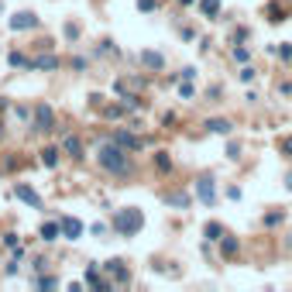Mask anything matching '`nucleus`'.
<instances>
[{
	"mask_svg": "<svg viewBox=\"0 0 292 292\" xmlns=\"http://www.w3.org/2000/svg\"><path fill=\"white\" fill-rule=\"evenodd\" d=\"M96 162H100L107 172H114V175H127V172H131L127 148H120L117 141H107V145H100V151H96Z\"/></svg>",
	"mask_w": 292,
	"mask_h": 292,
	"instance_id": "f257e3e1",
	"label": "nucleus"
},
{
	"mask_svg": "<svg viewBox=\"0 0 292 292\" xmlns=\"http://www.w3.org/2000/svg\"><path fill=\"white\" fill-rule=\"evenodd\" d=\"M141 227H145V213L138 206H127V210L114 213V231L120 237H134V234H141Z\"/></svg>",
	"mask_w": 292,
	"mask_h": 292,
	"instance_id": "f03ea898",
	"label": "nucleus"
},
{
	"mask_svg": "<svg viewBox=\"0 0 292 292\" xmlns=\"http://www.w3.org/2000/svg\"><path fill=\"white\" fill-rule=\"evenodd\" d=\"M31 131H55V110L48 103H38L31 110Z\"/></svg>",
	"mask_w": 292,
	"mask_h": 292,
	"instance_id": "7ed1b4c3",
	"label": "nucleus"
},
{
	"mask_svg": "<svg viewBox=\"0 0 292 292\" xmlns=\"http://www.w3.org/2000/svg\"><path fill=\"white\" fill-rule=\"evenodd\" d=\"M7 24H10V31H31V28H38V17L31 10H17Z\"/></svg>",
	"mask_w": 292,
	"mask_h": 292,
	"instance_id": "20e7f679",
	"label": "nucleus"
},
{
	"mask_svg": "<svg viewBox=\"0 0 292 292\" xmlns=\"http://www.w3.org/2000/svg\"><path fill=\"white\" fill-rule=\"evenodd\" d=\"M196 196H200V203H213V200H217V189H213V179H210V175H200V179H196Z\"/></svg>",
	"mask_w": 292,
	"mask_h": 292,
	"instance_id": "39448f33",
	"label": "nucleus"
},
{
	"mask_svg": "<svg viewBox=\"0 0 292 292\" xmlns=\"http://www.w3.org/2000/svg\"><path fill=\"white\" fill-rule=\"evenodd\" d=\"M14 196H17L21 203H28V206H34V210H41V196L31 189L28 182H17V186H14Z\"/></svg>",
	"mask_w": 292,
	"mask_h": 292,
	"instance_id": "423d86ee",
	"label": "nucleus"
},
{
	"mask_svg": "<svg viewBox=\"0 0 292 292\" xmlns=\"http://www.w3.org/2000/svg\"><path fill=\"white\" fill-rule=\"evenodd\" d=\"M114 141H117L120 148H127V151H141V148L148 145L145 138H138V134H131V131H117V134H114Z\"/></svg>",
	"mask_w": 292,
	"mask_h": 292,
	"instance_id": "0eeeda50",
	"label": "nucleus"
},
{
	"mask_svg": "<svg viewBox=\"0 0 292 292\" xmlns=\"http://www.w3.org/2000/svg\"><path fill=\"white\" fill-rule=\"evenodd\" d=\"M103 272H110V275H114L117 286H127V282H131V275H127V265L120 262V258H110V262L103 265Z\"/></svg>",
	"mask_w": 292,
	"mask_h": 292,
	"instance_id": "6e6552de",
	"label": "nucleus"
},
{
	"mask_svg": "<svg viewBox=\"0 0 292 292\" xmlns=\"http://www.w3.org/2000/svg\"><path fill=\"white\" fill-rule=\"evenodd\" d=\"M86 286H89V289H96V292H107V289H110V282L96 272V265H89V268H86Z\"/></svg>",
	"mask_w": 292,
	"mask_h": 292,
	"instance_id": "1a4fd4ad",
	"label": "nucleus"
},
{
	"mask_svg": "<svg viewBox=\"0 0 292 292\" xmlns=\"http://www.w3.org/2000/svg\"><path fill=\"white\" fill-rule=\"evenodd\" d=\"M62 234H65L69 241H79V237H83V220H76V217H65V220H62Z\"/></svg>",
	"mask_w": 292,
	"mask_h": 292,
	"instance_id": "9d476101",
	"label": "nucleus"
},
{
	"mask_svg": "<svg viewBox=\"0 0 292 292\" xmlns=\"http://www.w3.org/2000/svg\"><path fill=\"white\" fill-rule=\"evenodd\" d=\"M206 131H213V134H231L234 124L227 117H210V120H206Z\"/></svg>",
	"mask_w": 292,
	"mask_h": 292,
	"instance_id": "9b49d317",
	"label": "nucleus"
},
{
	"mask_svg": "<svg viewBox=\"0 0 292 292\" xmlns=\"http://www.w3.org/2000/svg\"><path fill=\"white\" fill-rule=\"evenodd\" d=\"M28 69H41V72H55L58 69V58L55 55H41V58H31Z\"/></svg>",
	"mask_w": 292,
	"mask_h": 292,
	"instance_id": "f8f14e48",
	"label": "nucleus"
},
{
	"mask_svg": "<svg viewBox=\"0 0 292 292\" xmlns=\"http://www.w3.org/2000/svg\"><path fill=\"white\" fill-rule=\"evenodd\" d=\"M38 234H41V241H45V244H48V241H58V234H62V220H58V224H55V220L41 224V231H38Z\"/></svg>",
	"mask_w": 292,
	"mask_h": 292,
	"instance_id": "ddd939ff",
	"label": "nucleus"
},
{
	"mask_svg": "<svg viewBox=\"0 0 292 292\" xmlns=\"http://www.w3.org/2000/svg\"><path fill=\"white\" fill-rule=\"evenodd\" d=\"M220 255H224V258L231 262L234 255H237V237H227V234L220 237Z\"/></svg>",
	"mask_w": 292,
	"mask_h": 292,
	"instance_id": "4468645a",
	"label": "nucleus"
},
{
	"mask_svg": "<svg viewBox=\"0 0 292 292\" xmlns=\"http://www.w3.org/2000/svg\"><path fill=\"white\" fill-rule=\"evenodd\" d=\"M268 21H272V24H282V21H286V7H282L279 0L268 3Z\"/></svg>",
	"mask_w": 292,
	"mask_h": 292,
	"instance_id": "2eb2a0df",
	"label": "nucleus"
},
{
	"mask_svg": "<svg viewBox=\"0 0 292 292\" xmlns=\"http://www.w3.org/2000/svg\"><path fill=\"white\" fill-rule=\"evenodd\" d=\"M62 148H65V155H72V158H83V141H79V138H72V134H69Z\"/></svg>",
	"mask_w": 292,
	"mask_h": 292,
	"instance_id": "dca6fc26",
	"label": "nucleus"
},
{
	"mask_svg": "<svg viewBox=\"0 0 292 292\" xmlns=\"http://www.w3.org/2000/svg\"><path fill=\"white\" fill-rule=\"evenodd\" d=\"M141 62H145L148 69H162L165 65V58L158 55V52H141Z\"/></svg>",
	"mask_w": 292,
	"mask_h": 292,
	"instance_id": "f3484780",
	"label": "nucleus"
},
{
	"mask_svg": "<svg viewBox=\"0 0 292 292\" xmlns=\"http://www.w3.org/2000/svg\"><path fill=\"white\" fill-rule=\"evenodd\" d=\"M41 165H45V169H55L58 165V148H45V151H41Z\"/></svg>",
	"mask_w": 292,
	"mask_h": 292,
	"instance_id": "a211bd4d",
	"label": "nucleus"
},
{
	"mask_svg": "<svg viewBox=\"0 0 292 292\" xmlns=\"http://www.w3.org/2000/svg\"><path fill=\"white\" fill-rule=\"evenodd\" d=\"M100 114L107 117V120H117L120 114H127V107H124V103H114V107H100Z\"/></svg>",
	"mask_w": 292,
	"mask_h": 292,
	"instance_id": "6ab92c4d",
	"label": "nucleus"
},
{
	"mask_svg": "<svg viewBox=\"0 0 292 292\" xmlns=\"http://www.w3.org/2000/svg\"><path fill=\"white\" fill-rule=\"evenodd\" d=\"M165 203H169V206H179V210H186V206H189V196H186V193H169V196H165Z\"/></svg>",
	"mask_w": 292,
	"mask_h": 292,
	"instance_id": "aec40b11",
	"label": "nucleus"
},
{
	"mask_svg": "<svg viewBox=\"0 0 292 292\" xmlns=\"http://www.w3.org/2000/svg\"><path fill=\"white\" fill-rule=\"evenodd\" d=\"M200 10H203L206 17H217L220 14V0H200Z\"/></svg>",
	"mask_w": 292,
	"mask_h": 292,
	"instance_id": "412c9836",
	"label": "nucleus"
},
{
	"mask_svg": "<svg viewBox=\"0 0 292 292\" xmlns=\"http://www.w3.org/2000/svg\"><path fill=\"white\" fill-rule=\"evenodd\" d=\"M7 62H10L14 69H28V65H31V58L21 55V52H10V55H7Z\"/></svg>",
	"mask_w": 292,
	"mask_h": 292,
	"instance_id": "4be33fe9",
	"label": "nucleus"
},
{
	"mask_svg": "<svg viewBox=\"0 0 292 292\" xmlns=\"http://www.w3.org/2000/svg\"><path fill=\"white\" fill-rule=\"evenodd\" d=\"M34 286H38V289H58V279H52V275H38Z\"/></svg>",
	"mask_w": 292,
	"mask_h": 292,
	"instance_id": "5701e85b",
	"label": "nucleus"
},
{
	"mask_svg": "<svg viewBox=\"0 0 292 292\" xmlns=\"http://www.w3.org/2000/svg\"><path fill=\"white\" fill-rule=\"evenodd\" d=\"M206 237H210V241H220V237H224V224H217V220L206 224Z\"/></svg>",
	"mask_w": 292,
	"mask_h": 292,
	"instance_id": "b1692460",
	"label": "nucleus"
},
{
	"mask_svg": "<svg viewBox=\"0 0 292 292\" xmlns=\"http://www.w3.org/2000/svg\"><path fill=\"white\" fill-rule=\"evenodd\" d=\"M155 165H158L162 172H172V162H169V155H165V151H155Z\"/></svg>",
	"mask_w": 292,
	"mask_h": 292,
	"instance_id": "393cba45",
	"label": "nucleus"
},
{
	"mask_svg": "<svg viewBox=\"0 0 292 292\" xmlns=\"http://www.w3.org/2000/svg\"><path fill=\"white\" fill-rule=\"evenodd\" d=\"M248 58H251V52H248L244 45H234V62H241V65H248Z\"/></svg>",
	"mask_w": 292,
	"mask_h": 292,
	"instance_id": "a878e982",
	"label": "nucleus"
},
{
	"mask_svg": "<svg viewBox=\"0 0 292 292\" xmlns=\"http://www.w3.org/2000/svg\"><path fill=\"white\" fill-rule=\"evenodd\" d=\"M275 55L282 58V62H292V45H289V41H282V45L275 48Z\"/></svg>",
	"mask_w": 292,
	"mask_h": 292,
	"instance_id": "bb28decb",
	"label": "nucleus"
},
{
	"mask_svg": "<svg viewBox=\"0 0 292 292\" xmlns=\"http://www.w3.org/2000/svg\"><path fill=\"white\" fill-rule=\"evenodd\" d=\"M282 220H286V213H279V210H275V213H268V217H265V227H279Z\"/></svg>",
	"mask_w": 292,
	"mask_h": 292,
	"instance_id": "cd10ccee",
	"label": "nucleus"
},
{
	"mask_svg": "<svg viewBox=\"0 0 292 292\" xmlns=\"http://www.w3.org/2000/svg\"><path fill=\"white\" fill-rule=\"evenodd\" d=\"M179 96H186V100L193 96V79H186V83H179Z\"/></svg>",
	"mask_w": 292,
	"mask_h": 292,
	"instance_id": "c85d7f7f",
	"label": "nucleus"
},
{
	"mask_svg": "<svg viewBox=\"0 0 292 292\" xmlns=\"http://www.w3.org/2000/svg\"><path fill=\"white\" fill-rule=\"evenodd\" d=\"M158 7V0H138V10H145V14H151Z\"/></svg>",
	"mask_w": 292,
	"mask_h": 292,
	"instance_id": "c756f323",
	"label": "nucleus"
},
{
	"mask_svg": "<svg viewBox=\"0 0 292 292\" xmlns=\"http://www.w3.org/2000/svg\"><path fill=\"white\" fill-rule=\"evenodd\" d=\"M251 79H255V69L244 65V69H241V83H251Z\"/></svg>",
	"mask_w": 292,
	"mask_h": 292,
	"instance_id": "7c9ffc66",
	"label": "nucleus"
},
{
	"mask_svg": "<svg viewBox=\"0 0 292 292\" xmlns=\"http://www.w3.org/2000/svg\"><path fill=\"white\" fill-rule=\"evenodd\" d=\"M3 244L14 251V248H17V234H3Z\"/></svg>",
	"mask_w": 292,
	"mask_h": 292,
	"instance_id": "2f4dec72",
	"label": "nucleus"
},
{
	"mask_svg": "<svg viewBox=\"0 0 292 292\" xmlns=\"http://www.w3.org/2000/svg\"><path fill=\"white\" fill-rule=\"evenodd\" d=\"M244 38H248V28H237V31H234V45H237V41H244Z\"/></svg>",
	"mask_w": 292,
	"mask_h": 292,
	"instance_id": "473e14b6",
	"label": "nucleus"
},
{
	"mask_svg": "<svg viewBox=\"0 0 292 292\" xmlns=\"http://www.w3.org/2000/svg\"><path fill=\"white\" fill-rule=\"evenodd\" d=\"M93 234H96V237H103V234H107V224H100V220H96V224H93Z\"/></svg>",
	"mask_w": 292,
	"mask_h": 292,
	"instance_id": "72a5a7b5",
	"label": "nucleus"
},
{
	"mask_svg": "<svg viewBox=\"0 0 292 292\" xmlns=\"http://www.w3.org/2000/svg\"><path fill=\"white\" fill-rule=\"evenodd\" d=\"M282 151H289V155H292V134L286 138V141H282Z\"/></svg>",
	"mask_w": 292,
	"mask_h": 292,
	"instance_id": "f704fd0d",
	"label": "nucleus"
},
{
	"mask_svg": "<svg viewBox=\"0 0 292 292\" xmlns=\"http://www.w3.org/2000/svg\"><path fill=\"white\" fill-rule=\"evenodd\" d=\"M3 110H7V100H3V96H0V114H3Z\"/></svg>",
	"mask_w": 292,
	"mask_h": 292,
	"instance_id": "c9c22d12",
	"label": "nucleus"
},
{
	"mask_svg": "<svg viewBox=\"0 0 292 292\" xmlns=\"http://www.w3.org/2000/svg\"><path fill=\"white\" fill-rule=\"evenodd\" d=\"M179 3H182V7H189V3H196V0H179Z\"/></svg>",
	"mask_w": 292,
	"mask_h": 292,
	"instance_id": "e433bc0d",
	"label": "nucleus"
},
{
	"mask_svg": "<svg viewBox=\"0 0 292 292\" xmlns=\"http://www.w3.org/2000/svg\"><path fill=\"white\" fill-rule=\"evenodd\" d=\"M286 186H289V189H292V172H289V179H286Z\"/></svg>",
	"mask_w": 292,
	"mask_h": 292,
	"instance_id": "4c0bfd02",
	"label": "nucleus"
},
{
	"mask_svg": "<svg viewBox=\"0 0 292 292\" xmlns=\"http://www.w3.org/2000/svg\"><path fill=\"white\" fill-rule=\"evenodd\" d=\"M0 131H3V120H0Z\"/></svg>",
	"mask_w": 292,
	"mask_h": 292,
	"instance_id": "58836bf2",
	"label": "nucleus"
}]
</instances>
